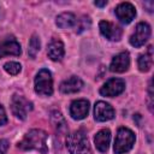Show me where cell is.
Segmentation results:
<instances>
[{
	"instance_id": "1",
	"label": "cell",
	"mask_w": 154,
	"mask_h": 154,
	"mask_svg": "<svg viewBox=\"0 0 154 154\" xmlns=\"http://www.w3.org/2000/svg\"><path fill=\"white\" fill-rule=\"evenodd\" d=\"M47 138L48 135L46 131L41 129H32L28 131L23 140L18 143V147L24 150H37L41 154H47L48 147H47Z\"/></svg>"
},
{
	"instance_id": "2",
	"label": "cell",
	"mask_w": 154,
	"mask_h": 154,
	"mask_svg": "<svg viewBox=\"0 0 154 154\" xmlns=\"http://www.w3.org/2000/svg\"><path fill=\"white\" fill-rule=\"evenodd\" d=\"M66 147L70 154H93L88 137L83 130H77L67 135Z\"/></svg>"
},
{
	"instance_id": "3",
	"label": "cell",
	"mask_w": 154,
	"mask_h": 154,
	"mask_svg": "<svg viewBox=\"0 0 154 154\" xmlns=\"http://www.w3.org/2000/svg\"><path fill=\"white\" fill-rule=\"evenodd\" d=\"M135 134L128 128H119L114 140V153L125 154L134 147Z\"/></svg>"
},
{
	"instance_id": "4",
	"label": "cell",
	"mask_w": 154,
	"mask_h": 154,
	"mask_svg": "<svg viewBox=\"0 0 154 154\" xmlns=\"http://www.w3.org/2000/svg\"><path fill=\"white\" fill-rule=\"evenodd\" d=\"M35 91L42 96H49L53 94V78L47 69H42L35 77Z\"/></svg>"
},
{
	"instance_id": "5",
	"label": "cell",
	"mask_w": 154,
	"mask_h": 154,
	"mask_svg": "<svg viewBox=\"0 0 154 154\" xmlns=\"http://www.w3.org/2000/svg\"><path fill=\"white\" fill-rule=\"evenodd\" d=\"M11 109L13 114L19 119H25L28 113L32 109V103L24 96L14 94L11 100Z\"/></svg>"
},
{
	"instance_id": "6",
	"label": "cell",
	"mask_w": 154,
	"mask_h": 154,
	"mask_svg": "<svg viewBox=\"0 0 154 154\" xmlns=\"http://www.w3.org/2000/svg\"><path fill=\"white\" fill-rule=\"evenodd\" d=\"M149 36H150V26H149V24H147L144 22H141V23H138L136 25L135 31L130 36V43H131V46L138 48V47L143 46L148 41Z\"/></svg>"
},
{
	"instance_id": "7",
	"label": "cell",
	"mask_w": 154,
	"mask_h": 154,
	"mask_svg": "<svg viewBox=\"0 0 154 154\" xmlns=\"http://www.w3.org/2000/svg\"><path fill=\"white\" fill-rule=\"evenodd\" d=\"M125 89V82L122 78H111L108 79L100 89V94L102 96L113 97L122 94Z\"/></svg>"
},
{
	"instance_id": "8",
	"label": "cell",
	"mask_w": 154,
	"mask_h": 154,
	"mask_svg": "<svg viewBox=\"0 0 154 154\" xmlns=\"http://www.w3.org/2000/svg\"><path fill=\"white\" fill-rule=\"evenodd\" d=\"M116 16L123 24H129L136 16V8L130 2H122L116 7Z\"/></svg>"
},
{
	"instance_id": "9",
	"label": "cell",
	"mask_w": 154,
	"mask_h": 154,
	"mask_svg": "<svg viewBox=\"0 0 154 154\" xmlns=\"http://www.w3.org/2000/svg\"><path fill=\"white\" fill-rule=\"evenodd\" d=\"M114 117V109L113 107L105 102V101H97L94 107V118L97 122H107L113 119Z\"/></svg>"
},
{
	"instance_id": "10",
	"label": "cell",
	"mask_w": 154,
	"mask_h": 154,
	"mask_svg": "<svg viewBox=\"0 0 154 154\" xmlns=\"http://www.w3.org/2000/svg\"><path fill=\"white\" fill-rule=\"evenodd\" d=\"M99 29L100 32L109 41H119L122 37V29L108 20H101L99 23Z\"/></svg>"
},
{
	"instance_id": "11",
	"label": "cell",
	"mask_w": 154,
	"mask_h": 154,
	"mask_svg": "<svg viewBox=\"0 0 154 154\" xmlns=\"http://www.w3.org/2000/svg\"><path fill=\"white\" fill-rule=\"evenodd\" d=\"M130 66V55L128 52H120L119 54H117L109 65V70L112 72H117V73H123L125 72Z\"/></svg>"
},
{
	"instance_id": "12",
	"label": "cell",
	"mask_w": 154,
	"mask_h": 154,
	"mask_svg": "<svg viewBox=\"0 0 154 154\" xmlns=\"http://www.w3.org/2000/svg\"><path fill=\"white\" fill-rule=\"evenodd\" d=\"M88 112H89V101L88 100L79 99V100L72 101V103L70 106V114L73 119H76V120L84 119L87 117Z\"/></svg>"
},
{
	"instance_id": "13",
	"label": "cell",
	"mask_w": 154,
	"mask_h": 154,
	"mask_svg": "<svg viewBox=\"0 0 154 154\" xmlns=\"http://www.w3.org/2000/svg\"><path fill=\"white\" fill-rule=\"evenodd\" d=\"M47 54L48 57L54 60V61H60L65 54V49H64V43L59 38H52L51 42L48 43V48H47Z\"/></svg>"
},
{
	"instance_id": "14",
	"label": "cell",
	"mask_w": 154,
	"mask_h": 154,
	"mask_svg": "<svg viewBox=\"0 0 154 154\" xmlns=\"http://www.w3.org/2000/svg\"><path fill=\"white\" fill-rule=\"evenodd\" d=\"M82 87H83V81L77 76H71L70 78H67L60 83L59 89L64 94H73V93L79 91L82 89Z\"/></svg>"
},
{
	"instance_id": "15",
	"label": "cell",
	"mask_w": 154,
	"mask_h": 154,
	"mask_svg": "<svg viewBox=\"0 0 154 154\" xmlns=\"http://www.w3.org/2000/svg\"><path fill=\"white\" fill-rule=\"evenodd\" d=\"M20 45L13 37L7 38L0 45V58L4 55H20Z\"/></svg>"
},
{
	"instance_id": "16",
	"label": "cell",
	"mask_w": 154,
	"mask_h": 154,
	"mask_svg": "<svg viewBox=\"0 0 154 154\" xmlns=\"http://www.w3.org/2000/svg\"><path fill=\"white\" fill-rule=\"evenodd\" d=\"M109 141H111V131L108 129H102L100 130L95 137H94V142L95 146L97 148V150H100L101 153L107 152L108 146H109Z\"/></svg>"
},
{
	"instance_id": "17",
	"label": "cell",
	"mask_w": 154,
	"mask_h": 154,
	"mask_svg": "<svg viewBox=\"0 0 154 154\" xmlns=\"http://www.w3.org/2000/svg\"><path fill=\"white\" fill-rule=\"evenodd\" d=\"M76 20H77V18H76V16L73 13H71V12H63V13H60L57 17L55 24L59 28H61V29H67V28L75 26Z\"/></svg>"
},
{
	"instance_id": "18",
	"label": "cell",
	"mask_w": 154,
	"mask_h": 154,
	"mask_svg": "<svg viewBox=\"0 0 154 154\" xmlns=\"http://www.w3.org/2000/svg\"><path fill=\"white\" fill-rule=\"evenodd\" d=\"M137 64H138L140 71H142V72H147L148 70H150V67L153 65V47L152 46L148 47V49L144 54H141L138 57Z\"/></svg>"
},
{
	"instance_id": "19",
	"label": "cell",
	"mask_w": 154,
	"mask_h": 154,
	"mask_svg": "<svg viewBox=\"0 0 154 154\" xmlns=\"http://www.w3.org/2000/svg\"><path fill=\"white\" fill-rule=\"evenodd\" d=\"M51 120H52V124H53L54 129L58 130V132H65L66 131V122H65L64 117L61 116V113L59 111H53L52 112Z\"/></svg>"
},
{
	"instance_id": "20",
	"label": "cell",
	"mask_w": 154,
	"mask_h": 154,
	"mask_svg": "<svg viewBox=\"0 0 154 154\" xmlns=\"http://www.w3.org/2000/svg\"><path fill=\"white\" fill-rule=\"evenodd\" d=\"M40 47H41V42H40V37L37 35H32L31 38H30V42H29V55L30 58H35L36 54L38 53L40 51Z\"/></svg>"
},
{
	"instance_id": "21",
	"label": "cell",
	"mask_w": 154,
	"mask_h": 154,
	"mask_svg": "<svg viewBox=\"0 0 154 154\" xmlns=\"http://www.w3.org/2000/svg\"><path fill=\"white\" fill-rule=\"evenodd\" d=\"M91 22H90V18L88 16H82L79 19L76 20V24H75V28H76V31L77 32H82L83 30L88 29L90 26Z\"/></svg>"
},
{
	"instance_id": "22",
	"label": "cell",
	"mask_w": 154,
	"mask_h": 154,
	"mask_svg": "<svg viewBox=\"0 0 154 154\" xmlns=\"http://www.w3.org/2000/svg\"><path fill=\"white\" fill-rule=\"evenodd\" d=\"M4 69H5V71H6L7 73L14 76V75H18V73L20 72L22 66H20L19 63H16V61H8V63H6V64L4 65Z\"/></svg>"
},
{
	"instance_id": "23",
	"label": "cell",
	"mask_w": 154,
	"mask_h": 154,
	"mask_svg": "<svg viewBox=\"0 0 154 154\" xmlns=\"http://www.w3.org/2000/svg\"><path fill=\"white\" fill-rule=\"evenodd\" d=\"M8 141L7 140H0V154H5L8 149Z\"/></svg>"
},
{
	"instance_id": "24",
	"label": "cell",
	"mask_w": 154,
	"mask_h": 154,
	"mask_svg": "<svg viewBox=\"0 0 154 154\" xmlns=\"http://www.w3.org/2000/svg\"><path fill=\"white\" fill-rule=\"evenodd\" d=\"M6 122H7V116H6V112H5L4 107L0 105V125L6 124Z\"/></svg>"
},
{
	"instance_id": "25",
	"label": "cell",
	"mask_w": 154,
	"mask_h": 154,
	"mask_svg": "<svg viewBox=\"0 0 154 154\" xmlns=\"http://www.w3.org/2000/svg\"><path fill=\"white\" fill-rule=\"evenodd\" d=\"M94 5L95 6H99V7H103V6L107 5V1L106 0H103V1H94Z\"/></svg>"
}]
</instances>
